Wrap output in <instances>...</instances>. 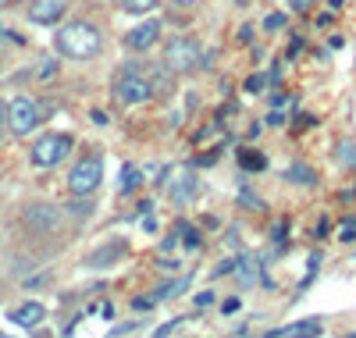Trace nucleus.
<instances>
[{
  "instance_id": "1",
  "label": "nucleus",
  "mask_w": 356,
  "mask_h": 338,
  "mask_svg": "<svg viewBox=\"0 0 356 338\" xmlns=\"http://www.w3.org/2000/svg\"><path fill=\"white\" fill-rule=\"evenodd\" d=\"M54 47L68 61H89L104 50V36L93 22H65L54 36Z\"/></svg>"
},
{
  "instance_id": "2",
  "label": "nucleus",
  "mask_w": 356,
  "mask_h": 338,
  "mask_svg": "<svg viewBox=\"0 0 356 338\" xmlns=\"http://www.w3.org/2000/svg\"><path fill=\"white\" fill-rule=\"evenodd\" d=\"M114 100L122 104L125 111H136V107L154 100V86H150V79L143 75L139 65H125L122 72H118V79H114Z\"/></svg>"
},
{
  "instance_id": "3",
  "label": "nucleus",
  "mask_w": 356,
  "mask_h": 338,
  "mask_svg": "<svg viewBox=\"0 0 356 338\" xmlns=\"http://www.w3.org/2000/svg\"><path fill=\"white\" fill-rule=\"evenodd\" d=\"M72 146H75V139L68 132H47V136H40L33 143L29 161H33V168H40V171H50V168H57V164L68 157Z\"/></svg>"
},
{
  "instance_id": "4",
  "label": "nucleus",
  "mask_w": 356,
  "mask_h": 338,
  "mask_svg": "<svg viewBox=\"0 0 356 338\" xmlns=\"http://www.w3.org/2000/svg\"><path fill=\"white\" fill-rule=\"evenodd\" d=\"M104 182V157L100 153H86L82 161L68 171V193L72 196H93Z\"/></svg>"
},
{
  "instance_id": "5",
  "label": "nucleus",
  "mask_w": 356,
  "mask_h": 338,
  "mask_svg": "<svg viewBox=\"0 0 356 338\" xmlns=\"http://www.w3.org/2000/svg\"><path fill=\"white\" fill-rule=\"evenodd\" d=\"M196 65H200V43L193 36H171L164 47V68L182 75V72H193Z\"/></svg>"
},
{
  "instance_id": "6",
  "label": "nucleus",
  "mask_w": 356,
  "mask_h": 338,
  "mask_svg": "<svg viewBox=\"0 0 356 338\" xmlns=\"http://www.w3.org/2000/svg\"><path fill=\"white\" fill-rule=\"evenodd\" d=\"M40 104L33 100V97H15L11 104H8V129L22 139V136H33L36 129H40Z\"/></svg>"
},
{
  "instance_id": "7",
  "label": "nucleus",
  "mask_w": 356,
  "mask_h": 338,
  "mask_svg": "<svg viewBox=\"0 0 356 338\" xmlns=\"http://www.w3.org/2000/svg\"><path fill=\"white\" fill-rule=\"evenodd\" d=\"M25 225L33 232H57V225H61V210L50 207V203H33V207H25Z\"/></svg>"
},
{
  "instance_id": "8",
  "label": "nucleus",
  "mask_w": 356,
  "mask_h": 338,
  "mask_svg": "<svg viewBox=\"0 0 356 338\" xmlns=\"http://www.w3.org/2000/svg\"><path fill=\"white\" fill-rule=\"evenodd\" d=\"M8 321H11L15 328H22V331H36V328L47 321V306L36 303V299H29V303L15 306V310L8 314Z\"/></svg>"
},
{
  "instance_id": "9",
  "label": "nucleus",
  "mask_w": 356,
  "mask_h": 338,
  "mask_svg": "<svg viewBox=\"0 0 356 338\" xmlns=\"http://www.w3.org/2000/svg\"><path fill=\"white\" fill-rule=\"evenodd\" d=\"M157 40H161V22H154V18H146L143 25H132L125 33V47L129 50H150Z\"/></svg>"
},
{
  "instance_id": "10",
  "label": "nucleus",
  "mask_w": 356,
  "mask_h": 338,
  "mask_svg": "<svg viewBox=\"0 0 356 338\" xmlns=\"http://www.w3.org/2000/svg\"><path fill=\"white\" fill-rule=\"evenodd\" d=\"M65 18V0H33L29 4V22L36 25H57Z\"/></svg>"
},
{
  "instance_id": "11",
  "label": "nucleus",
  "mask_w": 356,
  "mask_h": 338,
  "mask_svg": "<svg viewBox=\"0 0 356 338\" xmlns=\"http://www.w3.org/2000/svg\"><path fill=\"white\" fill-rule=\"evenodd\" d=\"M321 335V321L310 317V321H296V324H282V328H271L267 338H314Z\"/></svg>"
},
{
  "instance_id": "12",
  "label": "nucleus",
  "mask_w": 356,
  "mask_h": 338,
  "mask_svg": "<svg viewBox=\"0 0 356 338\" xmlns=\"http://www.w3.org/2000/svg\"><path fill=\"white\" fill-rule=\"evenodd\" d=\"M118 8H122L125 15H132V18H143V15H150L157 8V0H118Z\"/></svg>"
},
{
  "instance_id": "13",
  "label": "nucleus",
  "mask_w": 356,
  "mask_h": 338,
  "mask_svg": "<svg viewBox=\"0 0 356 338\" xmlns=\"http://www.w3.org/2000/svg\"><path fill=\"white\" fill-rule=\"evenodd\" d=\"M182 182H178V186H171V200L175 203H186L193 193H196V175H178Z\"/></svg>"
},
{
  "instance_id": "14",
  "label": "nucleus",
  "mask_w": 356,
  "mask_h": 338,
  "mask_svg": "<svg viewBox=\"0 0 356 338\" xmlns=\"http://www.w3.org/2000/svg\"><path fill=\"white\" fill-rule=\"evenodd\" d=\"M139 182H143V175H139V168H132V164H125L122 168V193H132V189H139Z\"/></svg>"
},
{
  "instance_id": "15",
  "label": "nucleus",
  "mask_w": 356,
  "mask_h": 338,
  "mask_svg": "<svg viewBox=\"0 0 356 338\" xmlns=\"http://www.w3.org/2000/svg\"><path fill=\"white\" fill-rule=\"evenodd\" d=\"M289 182H296V186H314V168H303V164H296V168H289Z\"/></svg>"
},
{
  "instance_id": "16",
  "label": "nucleus",
  "mask_w": 356,
  "mask_h": 338,
  "mask_svg": "<svg viewBox=\"0 0 356 338\" xmlns=\"http://www.w3.org/2000/svg\"><path fill=\"white\" fill-rule=\"evenodd\" d=\"M178 289H189V278H178V282H171V285H161V289L154 292V303H161V299H171V296H178Z\"/></svg>"
},
{
  "instance_id": "17",
  "label": "nucleus",
  "mask_w": 356,
  "mask_h": 338,
  "mask_svg": "<svg viewBox=\"0 0 356 338\" xmlns=\"http://www.w3.org/2000/svg\"><path fill=\"white\" fill-rule=\"evenodd\" d=\"M239 161H243V168H250V171H260V168H264V157H257V153H239Z\"/></svg>"
},
{
  "instance_id": "18",
  "label": "nucleus",
  "mask_w": 356,
  "mask_h": 338,
  "mask_svg": "<svg viewBox=\"0 0 356 338\" xmlns=\"http://www.w3.org/2000/svg\"><path fill=\"white\" fill-rule=\"evenodd\" d=\"M339 161H342V164H356V146H353V143H342V146H339Z\"/></svg>"
},
{
  "instance_id": "19",
  "label": "nucleus",
  "mask_w": 356,
  "mask_h": 338,
  "mask_svg": "<svg viewBox=\"0 0 356 338\" xmlns=\"http://www.w3.org/2000/svg\"><path fill=\"white\" fill-rule=\"evenodd\" d=\"M282 25H285V15H282V11H275V15L264 18V29H271V33H275V29H282Z\"/></svg>"
},
{
  "instance_id": "20",
  "label": "nucleus",
  "mask_w": 356,
  "mask_h": 338,
  "mask_svg": "<svg viewBox=\"0 0 356 338\" xmlns=\"http://www.w3.org/2000/svg\"><path fill=\"white\" fill-rule=\"evenodd\" d=\"M246 89H250V93H260V89H264V75H253V79L246 82Z\"/></svg>"
},
{
  "instance_id": "21",
  "label": "nucleus",
  "mask_w": 356,
  "mask_h": 338,
  "mask_svg": "<svg viewBox=\"0 0 356 338\" xmlns=\"http://www.w3.org/2000/svg\"><path fill=\"white\" fill-rule=\"evenodd\" d=\"M182 242L189 246V250H200V235H196V228H189V235H186Z\"/></svg>"
},
{
  "instance_id": "22",
  "label": "nucleus",
  "mask_w": 356,
  "mask_h": 338,
  "mask_svg": "<svg viewBox=\"0 0 356 338\" xmlns=\"http://www.w3.org/2000/svg\"><path fill=\"white\" fill-rule=\"evenodd\" d=\"M356 239V221H349L346 228H342V242H353Z\"/></svg>"
},
{
  "instance_id": "23",
  "label": "nucleus",
  "mask_w": 356,
  "mask_h": 338,
  "mask_svg": "<svg viewBox=\"0 0 356 338\" xmlns=\"http://www.w3.org/2000/svg\"><path fill=\"white\" fill-rule=\"evenodd\" d=\"M57 72V65H54V61H43V68H40V79H50Z\"/></svg>"
},
{
  "instance_id": "24",
  "label": "nucleus",
  "mask_w": 356,
  "mask_h": 338,
  "mask_svg": "<svg viewBox=\"0 0 356 338\" xmlns=\"http://www.w3.org/2000/svg\"><path fill=\"white\" fill-rule=\"evenodd\" d=\"M4 132H8V107L0 104V139H4Z\"/></svg>"
},
{
  "instance_id": "25",
  "label": "nucleus",
  "mask_w": 356,
  "mask_h": 338,
  "mask_svg": "<svg viewBox=\"0 0 356 338\" xmlns=\"http://www.w3.org/2000/svg\"><path fill=\"white\" fill-rule=\"evenodd\" d=\"M178 324H182V317H178V321H171V324H164V328H157V335H171Z\"/></svg>"
},
{
  "instance_id": "26",
  "label": "nucleus",
  "mask_w": 356,
  "mask_h": 338,
  "mask_svg": "<svg viewBox=\"0 0 356 338\" xmlns=\"http://www.w3.org/2000/svg\"><path fill=\"white\" fill-rule=\"evenodd\" d=\"M171 4H175V8H182V11H186V8H193V4H196V0H171Z\"/></svg>"
},
{
  "instance_id": "27",
  "label": "nucleus",
  "mask_w": 356,
  "mask_h": 338,
  "mask_svg": "<svg viewBox=\"0 0 356 338\" xmlns=\"http://www.w3.org/2000/svg\"><path fill=\"white\" fill-rule=\"evenodd\" d=\"M0 4H4V0H0Z\"/></svg>"
}]
</instances>
